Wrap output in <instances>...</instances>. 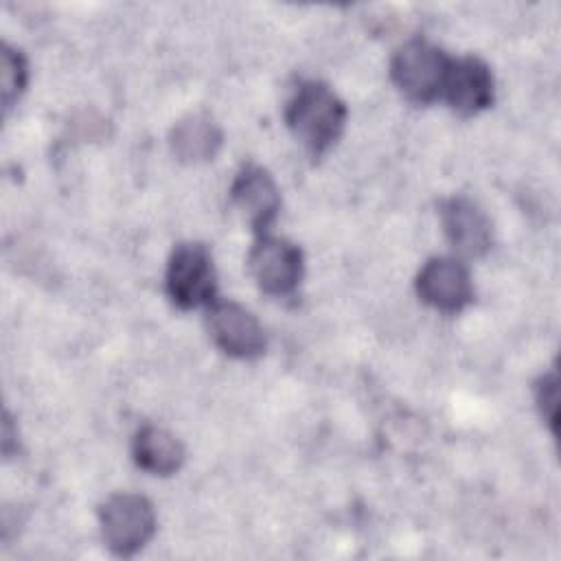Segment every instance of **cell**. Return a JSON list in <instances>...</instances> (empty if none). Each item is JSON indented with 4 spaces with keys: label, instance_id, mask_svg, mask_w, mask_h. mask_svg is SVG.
<instances>
[{
    "label": "cell",
    "instance_id": "9a60e30c",
    "mask_svg": "<svg viewBox=\"0 0 561 561\" xmlns=\"http://www.w3.org/2000/svg\"><path fill=\"white\" fill-rule=\"evenodd\" d=\"M13 451H18V427L13 425V416L4 412L2 421V454L9 458Z\"/></svg>",
    "mask_w": 561,
    "mask_h": 561
},
{
    "label": "cell",
    "instance_id": "4fadbf2b",
    "mask_svg": "<svg viewBox=\"0 0 561 561\" xmlns=\"http://www.w3.org/2000/svg\"><path fill=\"white\" fill-rule=\"evenodd\" d=\"M0 75H2V110L4 114L18 103L28 81V64L22 50L2 44L0 48Z\"/></svg>",
    "mask_w": 561,
    "mask_h": 561
},
{
    "label": "cell",
    "instance_id": "7a4b0ae2",
    "mask_svg": "<svg viewBox=\"0 0 561 561\" xmlns=\"http://www.w3.org/2000/svg\"><path fill=\"white\" fill-rule=\"evenodd\" d=\"M451 57L436 44L414 37L397 48L390 59V77L399 92L419 105L443 99Z\"/></svg>",
    "mask_w": 561,
    "mask_h": 561
},
{
    "label": "cell",
    "instance_id": "8fae6325",
    "mask_svg": "<svg viewBox=\"0 0 561 561\" xmlns=\"http://www.w3.org/2000/svg\"><path fill=\"white\" fill-rule=\"evenodd\" d=\"M224 131L208 112H188L171 129V151L180 162L199 164L217 156Z\"/></svg>",
    "mask_w": 561,
    "mask_h": 561
},
{
    "label": "cell",
    "instance_id": "3957f363",
    "mask_svg": "<svg viewBox=\"0 0 561 561\" xmlns=\"http://www.w3.org/2000/svg\"><path fill=\"white\" fill-rule=\"evenodd\" d=\"M167 294L180 309L208 307L217 300V270L208 245L186 241L173 248L167 276Z\"/></svg>",
    "mask_w": 561,
    "mask_h": 561
},
{
    "label": "cell",
    "instance_id": "8992f818",
    "mask_svg": "<svg viewBox=\"0 0 561 561\" xmlns=\"http://www.w3.org/2000/svg\"><path fill=\"white\" fill-rule=\"evenodd\" d=\"M206 329L219 351L237 359L263 355L267 340L261 322L234 300H215L206 307Z\"/></svg>",
    "mask_w": 561,
    "mask_h": 561
},
{
    "label": "cell",
    "instance_id": "9c48e42d",
    "mask_svg": "<svg viewBox=\"0 0 561 561\" xmlns=\"http://www.w3.org/2000/svg\"><path fill=\"white\" fill-rule=\"evenodd\" d=\"M440 221L451 248L469 259L486 254L493 245V226L486 213L469 197L454 195L440 204Z\"/></svg>",
    "mask_w": 561,
    "mask_h": 561
},
{
    "label": "cell",
    "instance_id": "6da1fadb",
    "mask_svg": "<svg viewBox=\"0 0 561 561\" xmlns=\"http://www.w3.org/2000/svg\"><path fill=\"white\" fill-rule=\"evenodd\" d=\"M289 131L313 156H324L342 136L346 125L344 101L322 81H302L285 107Z\"/></svg>",
    "mask_w": 561,
    "mask_h": 561
},
{
    "label": "cell",
    "instance_id": "52a82bcc",
    "mask_svg": "<svg viewBox=\"0 0 561 561\" xmlns=\"http://www.w3.org/2000/svg\"><path fill=\"white\" fill-rule=\"evenodd\" d=\"M416 294L436 311L458 313L473 300L471 274L458 259L434 256L416 274Z\"/></svg>",
    "mask_w": 561,
    "mask_h": 561
},
{
    "label": "cell",
    "instance_id": "7c38bea8",
    "mask_svg": "<svg viewBox=\"0 0 561 561\" xmlns=\"http://www.w3.org/2000/svg\"><path fill=\"white\" fill-rule=\"evenodd\" d=\"M131 454L136 465L151 476H171L186 458L180 438L158 425H145L136 432Z\"/></svg>",
    "mask_w": 561,
    "mask_h": 561
},
{
    "label": "cell",
    "instance_id": "30bf717a",
    "mask_svg": "<svg viewBox=\"0 0 561 561\" xmlns=\"http://www.w3.org/2000/svg\"><path fill=\"white\" fill-rule=\"evenodd\" d=\"M495 96V81L493 72L476 55L467 57H451V66L445 79L443 99L449 103L454 112L460 116H476L478 112L486 110Z\"/></svg>",
    "mask_w": 561,
    "mask_h": 561
},
{
    "label": "cell",
    "instance_id": "5bb4252c",
    "mask_svg": "<svg viewBox=\"0 0 561 561\" xmlns=\"http://www.w3.org/2000/svg\"><path fill=\"white\" fill-rule=\"evenodd\" d=\"M535 401L541 412V419L550 425L552 432H557V419H559V377L557 370H550L541 375L535 383Z\"/></svg>",
    "mask_w": 561,
    "mask_h": 561
},
{
    "label": "cell",
    "instance_id": "277c9868",
    "mask_svg": "<svg viewBox=\"0 0 561 561\" xmlns=\"http://www.w3.org/2000/svg\"><path fill=\"white\" fill-rule=\"evenodd\" d=\"M105 546L118 557L136 554L156 533L153 504L138 493H114L99 511Z\"/></svg>",
    "mask_w": 561,
    "mask_h": 561
},
{
    "label": "cell",
    "instance_id": "5b68a950",
    "mask_svg": "<svg viewBox=\"0 0 561 561\" xmlns=\"http://www.w3.org/2000/svg\"><path fill=\"white\" fill-rule=\"evenodd\" d=\"M248 270L265 294L289 296L302 280L305 259L296 243L265 232L250 248Z\"/></svg>",
    "mask_w": 561,
    "mask_h": 561
},
{
    "label": "cell",
    "instance_id": "ba28073f",
    "mask_svg": "<svg viewBox=\"0 0 561 561\" xmlns=\"http://www.w3.org/2000/svg\"><path fill=\"white\" fill-rule=\"evenodd\" d=\"M230 199L256 234H265L280 210V191L270 171L259 164L241 167L230 184Z\"/></svg>",
    "mask_w": 561,
    "mask_h": 561
}]
</instances>
